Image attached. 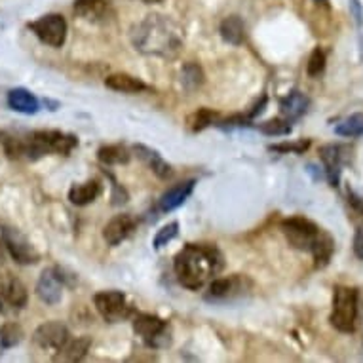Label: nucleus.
<instances>
[{
    "label": "nucleus",
    "instance_id": "nucleus-20",
    "mask_svg": "<svg viewBox=\"0 0 363 363\" xmlns=\"http://www.w3.org/2000/svg\"><path fill=\"white\" fill-rule=\"evenodd\" d=\"M105 86L114 91H122V94H141V91H147L149 86L141 80V78L131 77V74H125V72H114L111 77L105 78Z\"/></svg>",
    "mask_w": 363,
    "mask_h": 363
},
{
    "label": "nucleus",
    "instance_id": "nucleus-24",
    "mask_svg": "<svg viewBox=\"0 0 363 363\" xmlns=\"http://www.w3.org/2000/svg\"><path fill=\"white\" fill-rule=\"evenodd\" d=\"M89 346H91V340L88 337H82V339L69 340L65 345V348L55 354V359H61V362H80L88 354Z\"/></svg>",
    "mask_w": 363,
    "mask_h": 363
},
{
    "label": "nucleus",
    "instance_id": "nucleus-23",
    "mask_svg": "<svg viewBox=\"0 0 363 363\" xmlns=\"http://www.w3.org/2000/svg\"><path fill=\"white\" fill-rule=\"evenodd\" d=\"M99 192H101V186L97 181H86V183H80V185H74L69 191V200H71L74 206H88L99 196Z\"/></svg>",
    "mask_w": 363,
    "mask_h": 363
},
{
    "label": "nucleus",
    "instance_id": "nucleus-19",
    "mask_svg": "<svg viewBox=\"0 0 363 363\" xmlns=\"http://www.w3.org/2000/svg\"><path fill=\"white\" fill-rule=\"evenodd\" d=\"M133 150H135V155H138L139 158L147 164V167H149L150 172L155 173L156 177H160L166 181V179H169L173 175L172 166H169V164H167V162L164 160V158H162L155 149L145 147V145H135Z\"/></svg>",
    "mask_w": 363,
    "mask_h": 363
},
{
    "label": "nucleus",
    "instance_id": "nucleus-27",
    "mask_svg": "<svg viewBox=\"0 0 363 363\" xmlns=\"http://www.w3.org/2000/svg\"><path fill=\"white\" fill-rule=\"evenodd\" d=\"M259 130H261L264 135H270V138H281V135H289L293 128L289 120L280 116V118L267 120V122L259 124Z\"/></svg>",
    "mask_w": 363,
    "mask_h": 363
},
{
    "label": "nucleus",
    "instance_id": "nucleus-34",
    "mask_svg": "<svg viewBox=\"0 0 363 363\" xmlns=\"http://www.w3.org/2000/svg\"><path fill=\"white\" fill-rule=\"evenodd\" d=\"M346 194H348V202H350L352 208L356 209L359 215H363V198L357 196L356 192L352 191V189H348V191H346Z\"/></svg>",
    "mask_w": 363,
    "mask_h": 363
},
{
    "label": "nucleus",
    "instance_id": "nucleus-14",
    "mask_svg": "<svg viewBox=\"0 0 363 363\" xmlns=\"http://www.w3.org/2000/svg\"><path fill=\"white\" fill-rule=\"evenodd\" d=\"M36 295L42 303L50 304V306L60 303L63 297V278L57 268H48L42 272L38 284H36Z\"/></svg>",
    "mask_w": 363,
    "mask_h": 363
},
{
    "label": "nucleus",
    "instance_id": "nucleus-30",
    "mask_svg": "<svg viewBox=\"0 0 363 363\" xmlns=\"http://www.w3.org/2000/svg\"><path fill=\"white\" fill-rule=\"evenodd\" d=\"M181 77H183V86L186 89H196L203 84V72L200 69V65H196V63H186L183 67Z\"/></svg>",
    "mask_w": 363,
    "mask_h": 363
},
{
    "label": "nucleus",
    "instance_id": "nucleus-36",
    "mask_svg": "<svg viewBox=\"0 0 363 363\" xmlns=\"http://www.w3.org/2000/svg\"><path fill=\"white\" fill-rule=\"evenodd\" d=\"M143 2H147V4H160L164 0H143Z\"/></svg>",
    "mask_w": 363,
    "mask_h": 363
},
{
    "label": "nucleus",
    "instance_id": "nucleus-16",
    "mask_svg": "<svg viewBox=\"0 0 363 363\" xmlns=\"http://www.w3.org/2000/svg\"><path fill=\"white\" fill-rule=\"evenodd\" d=\"M72 10L77 13V18L89 23H103L113 13L107 0H74Z\"/></svg>",
    "mask_w": 363,
    "mask_h": 363
},
{
    "label": "nucleus",
    "instance_id": "nucleus-2",
    "mask_svg": "<svg viewBox=\"0 0 363 363\" xmlns=\"http://www.w3.org/2000/svg\"><path fill=\"white\" fill-rule=\"evenodd\" d=\"M223 267L220 253L208 245L189 244L179 251L173 261L179 284L191 291H198L213 278Z\"/></svg>",
    "mask_w": 363,
    "mask_h": 363
},
{
    "label": "nucleus",
    "instance_id": "nucleus-7",
    "mask_svg": "<svg viewBox=\"0 0 363 363\" xmlns=\"http://www.w3.org/2000/svg\"><path fill=\"white\" fill-rule=\"evenodd\" d=\"M36 36L38 40L48 44L52 48H61L67 40V21L61 13H48V16H42L40 19H36L33 23L27 25Z\"/></svg>",
    "mask_w": 363,
    "mask_h": 363
},
{
    "label": "nucleus",
    "instance_id": "nucleus-18",
    "mask_svg": "<svg viewBox=\"0 0 363 363\" xmlns=\"http://www.w3.org/2000/svg\"><path fill=\"white\" fill-rule=\"evenodd\" d=\"M310 107V99L308 96H304L303 91H298V89H293L289 91L286 97H281L280 99V111L281 116L289 122H295L301 116L306 114Z\"/></svg>",
    "mask_w": 363,
    "mask_h": 363
},
{
    "label": "nucleus",
    "instance_id": "nucleus-35",
    "mask_svg": "<svg viewBox=\"0 0 363 363\" xmlns=\"http://www.w3.org/2000/svg\"><path fill=\"white\" fill-rule=\"evenodd\" d=\"M354 253L357 259L363 261V228H357L356 236H354Z\"/></svg>",
    "mask_w": 363,
    "mask_h": 363
},
{
    "label": "nucleus",
    "instance_id": "nucleus-31",
    "mask_svg": "<svg viewBox=\"0 0 363 363\" xmlns=\"http://www.w3.org/2000/svg\"><path fill=\"white\" fill-rule=\"evenodd\" d=\"M215 120H217V113L209 111V108H200L192 116H189V125L192 128V131H202L203 128L215 124Z\"/></svg>",
    "mask_w": 363,
    "mask_h": 363
},
{
    "label": "nucleus",
    "instance_id": "nucleus-15",
    "mask_svg": "<svg viewBox=\"0 0 363 363\" xmlns=\"http://www.w3.org/2000/svg\"><path fill=\"white\" fill-rule=\"evenodd\" d=\"M138 228V220L135 217L124 213L116 215L113 219L108 220L105 228H103V240L107 242L108 245H120L124 240H128L133 234V230Z\"/></svg>",
    "mask_w": 363,
    "mask_h": 363
},
{
    "label": "nucleus",
    "instance_id": "nucleus-22",
    "mask_svg": "<svg viewBox=\"0 0 363 363\" xmlns=\"http://www.w3.org/2000/svg\"><path fill=\"white\" fill-rule=\"evenodd\" d=\"M219 30L220 36L233 46H242L245 42V25L238 16H228L223 19Z\"/></svg>",
    "mask_w": 363,
    "mask_h": 363
},
{
    "label": "nucleus",
    "instance_id": "nucleus-37",
    "mask_svg": "<svg viewBox=\"0 0 363 363\" xmlns=\"http://www.w3.org/2000/svg\"><path fill=\"white\" fill-rule=\"evenodd\" d=\"M315 2H325V0H315Z\"/></svg>",
    "mask_w": 363,
    "mask_h": 363
},
{
    "label": "nucleus",
    "instance_id": "nucleus-25",
    "mask_svg": "<svg viewBox=\"0 0 363 363\" xmlns=\"http://www.w3.org/2000/svg\"><path fill=\"white\" fill-rule=\"evenodd\" d=\"M335 133L340 138H363V113H354L335 125Z\"/></svg>",
    "mask_w": 363,
    "mask_h": 363
},
{
    "label": "nucleus",
    "instance_id": "nucleus-8",
    "mask_svg": "<svg viewBox=\"0 0 363 363\" xmlns=\"http://www.w3.org/2000/svg\"><path fill=\"white\" fill-rule=\"evenodd\" d=\"M352 149L346 145H323L320 149V160L323 164V173L331 186H339L340 173L346 164H350Z\"/></svg>",
    "mask_w": 363,
    "mask_h": 363
},
{
    "label": "nucleus",
    "instance_id": "nucleus-26",
    "mask_svg": "<svg viewBox=\"0 0 363 363\" xmlns=\"http://www.w3.org/2000/svg\"><path fill=\"white\" fill-rule=\"evenodd\" d=\"M97 158L105 166H118V164L130 162V152L122 145H107L97 150Z\"/></svg>",
    "mask_w": 363,
    "mask_h": 363
},
{
    "label": "nucleus",
    "instance_id": "nucleus-12",
    "mask_svg": "<svg viewBox=\"0 0 363 363\" xmlns=\"http://www.w3.org/2000/svg\"><path fill=\"white\" fill-rule=\"evenodd\" d=\"M2 242L13 257V261L19 264H35L38 261V253L33 247L25 234H21L13 226H2Z\"/></svg>",
    "mask_w": 363,
    "mask_h": 363
},
{
    "label": "nucleus",
    "instance_id": "nucleus-10",
    "mask_svg": "<svg viewBox=\"0 0 363 363\" xmlns=\"http://www.w3.org/2000/svg\"><path fill=\"white\" fill-rule=\"evenodd\" d=\"M27 289L12 274H0V312L13 314L27 304Z\"/></svg>",
    "mask_w": 363,
    "mask_h": 363
},
{
    "label": "nucleus",
    "instance_id": "nucleus-13",
    "mask_svg": "<svg viewBox=\"0 0 363 363\" xmlns=\"http://www.w3.org/2000/svg\"><path fill=\"white\" fill-rule=\"evenodd\" d=\"M33 339H35V342L40 346L42 350L60 354L65 348L67 342L71 340V333H69V329L61 322H46L36 329Z\"/></svg>",
    "mask_w": 363,
    "mask_h": 363
},
{
    "label": "nucleus",
    "instance_id": "nucleus-6",
    "mask_svg": "<svg viewBox=\"0 0 363 363\" xmlns=\"http://www.w3.org/2000/svg\"><path fill=\"white\" fill-rule=\"evenodd\" d=\"M133 331L149 348H166L172 345V329L155 314H138L133 318Z\"/></svg>",
    "mask_w": 363,
    "mask_h": 363
},
{
    "label": "nucleus",
    "instance_id": "nucleus-21",
    "mask_svg": "<svg viewBox=\"0 0 363 363\" xmlns=\"http://www.w3.org/2000/svg\"><path fill=\"white\" fill-rule=\"evenodd\" d=\"M8 105L13 111L23 114H35L38 111V99H36L29 89L25 88H16L8 94Z\"/></svg>",
    "mask_w": 363,
    "mask_h": 363
},
{
    "label": "nucleus",
    "instance_id": "nucleus-17",
    "mask_svg": "<svg viewBox=\"0 0 363 363\" xmlns=\"http://www.w3.org/2000/svg\"><path fill=\"white\" fill-rule=\"evenodd\" d=\"M194 186H196V181L189 179V181H183V183H179V185L172 186L169 191L164 192L160 198V203H158L160 211L167 213V211L181 208L191 198V194L194 192Z\"/></svg>",
    "mask_w": 363,
    "mask_h": 363
},
{
    "label": "nucleus",
    "instance_id": "nucleus-11",
    "mask_svg": "<svg viewBox=\"0 0 363 363\" xmlns=\"http://www.w3.org/2000/svg\"><path fill=\"white\" fill-rule=\"evenodd\" d=\"M251 287V281L244 276H230V278H219L209 284L206 298L211 303H230L234 298L244 297V293Z\"/></svg>",
    "mask_w": 363,
    "mask_h": 363
},
{
    "label": "nucleus",
    "instance_id": "nucleus-33",
    "mask_svg": "<svg viewBox=\"0 0 363 363\" xmlns=\"http://www.w3.org/2000/svg\"><path fill=\"white\" fill-rule=\"evenodd\" d=\"M310 147V139H301L297 143H280V145H270L268 149L272 150V152H293V155H304Z\"/></svg>",
    "mask_w": 363,
    "mask_h": 363
},
{
    "label": "nucleus",
    "instance_id": "nucleus-1",
    "mask_svg": "<svg viewBox=\"0 0 363 363\" xmlns=\"http://www.w3.org/2000/svg\"><path fill=\"white\" fill-rule=\"evenodd\" d=\"M131 44L145 55L175 57L185 44V36L173 19L160 13H150L143 21L133 25Z\"/></svg>",
    "mask_w": 363,
    "mask_h": 363
},
{
    "label": "nucleus",
    "instance_id": "nucleus-32",
    "mask_svg": "<svg viewBox=\"0 0 363 363\" xmlns=\"http://www.w3.org/2000/svg\"><path fill=\"white\" fill-rule=\"evenodd\" d=\"M179 234V223L177 220H173V223H167L166 226H162L160 230L156 233L155 236V242H152V245H155V250H162L164 245H167L172 240L177 238Z\"/></svg>",
    "mask_w": 363,
    "mask_h": 363
},
{
    "label": "nucleus",
    "instance_id": "nucleus-5",
    "mask_svg": "<svg viewBox=\"0 0 363 363\" xmlns=\"http://www.w3.org/2000/svg\"><path fill=\"white\" fill-rule=\"evenodd\" d=\"M357 314H359V293L356 287L335 286L333 308L329 322L339 333L350 335L356 331Z\"/></svg>",
    "mask_w": 363,
    "mask_h": 363
},
{
    "label": "nucleus",
    "instance_id": "nucleus-9",
    "mask_svg": "<svg viewBox=\"0 0 363 363\" xmlns=\"http://www.w3.org/2000/svg\"><path fill=\"white\" fill-rule=\"evenodd\" d=\"M97 312L108 323H118L130 315L131 308L122 291H101L94 297Z\"/></svg>",
    "mask_w": 363,
    "mask_h": 363
},
{
    "label": "nucleus",
    "instance_id": "nucleus-28",
    "mask_svg": "<svg viewBox=\"0 0 363 363\" xmlns=\"http://www.w3.org/2000/svg\"><path fill=\"white\" fill-rule=\"evenodd\" d=\"M21 337H23V331L18 323H4L0 328V350H6V348L19 345Z\"/></svg>",
    "mask_w": 363,
    "mask_h": 363
},
{
    "label": "nucleus",
    "instance_id": "nucleus-3",
    "mask_svg": "<svg viewBox=\"0 0 363 363\" xmlns=\"http://www.w3.org/2000/svg\"><path fill=\"white\" fill-rule=\"evenodd\" d=\"M281 233L291 247L312 255L315 268L328 267L335 253V240L322 226L306 217H289L281 220Z\"/></svg>",
    "mask_w": 363,
    "mask_h": 363
},
{
    "label": "nucleus",
    "instance_id": "nucleus-29",
    "mask_svg": "<svg viewBox=\"0 0 363 363\" xmlns=\"http://www.w3.org/2000/svg\"><path fill=\"white\" fill-rule=\"evenodd\" d=\"M325 65H328V54L323 48H314V52L310 54L308 65H306V72H308L310 78H318L320 74H323L325 71Z\"/></svg>",
    "mask_w": 363,
    "mask_h": 363
},
{
    "label": "nucleus",
    "instance_id": "nucleus-4",
    "mask_svg": "<svg viewBox=\"0 0 363 363\" xmlns=\"http://www.w3.org/2000/svg\"><path fill=\"white\" fill-rule=\"evenodd\" d=\"M74 147H78V138L72 133L55 130L33 131L21 139V158L36 160L44 155H69Z\"/></svg>",
    "mask_w": 363,
    "mask_h": 363
}]
</instances>
